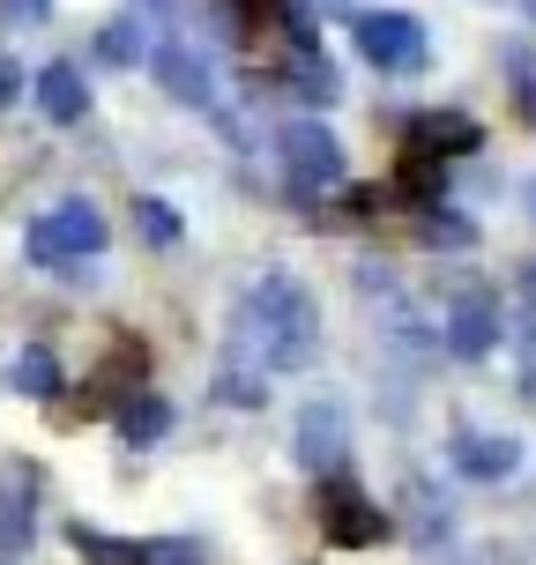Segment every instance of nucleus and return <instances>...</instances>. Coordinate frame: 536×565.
Here are the masks:
<instances>
[{"label": "nucleus", "mask_w": 536, "mask_h": 565, "mask_svg": "<svg viewBox=\"0 0 536 565\" xmlns=\"http://www.w3.org/2000/svg\"><path fill=\"white\" fill-rule=\"evenodd\" d=\"M8 15H15V23H38V15H45V0H8Z\"/></svg>", "instance_id": "nucleus-21"}, {"label": "nucleus", "mask_w": 536, "mask_h": 565, "mask_svg": "<svg viewBox=\"0 0 536 565\" xmlns=\"http://www.w3.org/2000/svg\"><path fill=\"white\" fill-rule=\"evenodd\" d=\"M522 342H529V358H536V306H522Z\"/></svg>", "instance_id": "nucleus-23"}, {"label": "nucleus", "mask_w": 536, "mask_h": 565, "mask_svg": "<svg viewBox=\"0 0 536 565\" xmlns=\"http://www.w3.org/2000/svg\"><path fill=\"white\" fill-rule=\"evenodd\" d=\"M217 402H231V409H261L269 402V365H261V350L246 335H231L224 365H217Z\"/></svg>", "instance_id": "nucleus-9"}, {"label": "nucleus", "mask_w": 536, "mask_h": 565, "mask_svg": "<svg viewBox=\"0 0 536 565\" xmlns=\"http://www.w3.org/2000/svg\"><path fill=\"white\" fill-rule=\"evenodd\" d=\"M15 97H23V67H15V60H0V105H15Z\"/></svg>", "instance_id": "nucleus-20"}, {"label": "nucleus", "mask_w": 536, "mask_h": 565, "mask_svg": "<svg viewBox=\"0 0 536 565\" xmlns=\"http://www.w3.org/2000/svg\"><path fill=\"white\" fill-rule=\"evenodd\" d=\"M514 83L529 89V113H536V67H529V60H514Z\"/></svg>", "instance_id": "nucleus-22"}, {"label": "nucleus", "mask_w": 536, "mask_h": 565, "mask_svg": "<svg viewBox=\"0 0 536 565\" xmlns=\"http://www.w3.org/2000/svg\"><path fill=\"white\" fill-rule=\"evenodd\" d=\"M97 53L113 60V67H135V60H141V23H135V15H113V23L97 30Z\"/></svg>", "instance_id": "nucleus-17"}, {"label": "nucleus", "mask_w": 536, "mask_h": 565, "mask_svg": "<svg viewBox=\"0 0 536 565\" xmlns=\"http://www.w3.org/2000/svg\"><path fill=\"white\" fill-rule=\"evenodd\" d=\"M141 8H157V15H165V8H171V0H141Z\"/></svg>", "instance_id": "nucleus-25"}, {"label": "nucleus", "mask_w": 536, "mask_h": 565, "mask_svg": "<svg viewBox=\"0 0 536 565\" xmlns=\"http://www.w3.org/2000/svg\"><path fill=\"white\" fill-rule=\"evenodd\" d=\"M30 260H45V268H67V260H90L105 254V216L90 209V201H60V209H45L38 224H30Z\"/></svg>", "instance_id": "nucleus-2"}, {"label": "nucleus", "mask_w": 536, "mask_h": 565, "mask_svg": "<svg viewBox=\"0 0 536 565\" xmlns=\"http://www.w3.org/2000/svg\"><path fill=\"white\" fill-rule=\"evenodd\" d=\"M343 454H350V424H343V402H306L298 409V461H306L313 477H336Z\"/></svg>", "instance_id": "nucleus-7"}, {"label": "nucleus", "mask_w": 536, "mask_h": 565, "mask_svg": "<svg viewBox=\"0 0 536 565\" xmlns=\"http://www.w3.org/2000/svg\"><path fill=\"white\" fill-rule=\"evenodd\" d=\"M529 209H536V186H529Z\"/></svg>", "instance_id": "nucleus-26"}, {"label": "nucleus", "mask_w": 536, "mask_h": 565, "mask_svg": "<svg viewBox=\"0 0 536 565\" xmlns=\"http://www.w3.org/2000/svg\"><path fill=\"white\" fill-rule=\"evenodd\" d=\"M8 395H23V402H53V395H60V365H53V350H15V365H8Z\"/></svg>", "instance_id": "nucleus-15"}, {"label": "nucleus", "mask_w": 536, "mask_h": 565, "mask_svg": "<svg viewBox=\"0 0 536 565\" xmlns=\"http://www.w3.org/2000/svg\"><path fill=\"white\" fill-rule=\"evenodd\" d=\"M165 431H171V402L165 395L135 387V395L119 402V439H127V447H157Z\"/></svg>", "instance_id": "nucleus-13"}, {"label": "nucleus", "mask_w": 536, "mask_h": 565, "mask_svg": "<svg viewBox=\"0 0 536 565\" xmlns=\"http://www.w3.org/2000/svg\"><path fill=\"white\" fill-rule=\"evenodd\" d=\"M320 536L343 543V551H366V543H388V513L350 477H320Z\"/></svg>", "instance_id": "nucleus-4"}, {"label": "nucleus", "mask_w": 536, "mask_h": 565, "mask_svg": "<svg viewBox=\"0 0 536 565\" xmlns=\"http://www.w3.org/2000/svg\"><path fill=\"white\" fill-rule=\"evenodd\" d=\"M350 38H358V53L372 60V67H388V75H410V67H424V30L410 23V15H388V8H372V15H358L350 23Z\"/></svg>", "instance_id": "nucleus-5"}, {"label": "nucleus", "mask_w": 536, "mask_h": 565, "mask_svg": "<svg viewBox=\"0 0 536 565\" xmlns=\"http://www.w3.org/2000/svg\"><path fill=\"white\" fill-rule=\"evenodd\" d=\"M67 543L83 551L90 565H157V543H127V536H105V529H67Z\"/></svg>", "instance_id": "nucleus-14"}, {"label": "nucleus", "mask_w": 536, "mask_h": 565, "mask_svg": "<svg viewBox=\"0 0 536 565\" xmlns=\"http://www.w3.org/2000/svg\"><path fill=\"white\" fill-rule=\"evenodd\" d=\"M135 224H141V238H149V246H179V209H171V201L141 194L135 201Z\"/></svg>", "instance_id": "nucleus-18"}, {"label": "nucleus", "mask_w": 536, "mask_h": 565, "mask_svg": "<svg viewBox=\"0 0 536 565\" xmlns=\"http://www.w3.org/2000/svg\"><path fill=\"white\" fill-rule=\"evenodd\" d=\"M149 75H157V83H165V97H179V105H195V113H209V105H217V83H209V60L195 53V45H157V53H149Z\"/></svg>", "instance_id": "nucleus-8"}, {"label": "nucleus", "mask_w": 536, "mask_h": 565, "mask_svg": "<svg viewBox=\"0 0 536 565\" xmlns=\"http://www.w3.org/2000/svg\"><path fill=\"white\" fill-rule=\"evenodd\" d=\"M448 461L470 483H500V477H514V469H522V439H507V431H477V424H454Z\"/></svg>", "instance_id": "nucleus-6"}, {"label": "nucleus", "mask_w": 536, "mask_h": 565, "mask_svg": "<svg viewBox=\"0 0 536 565\" xmlns=\"http://www.w3.org/2000/svg\"><path fill=\"white\" fill-rule=\"evenodd\" d=\"M410 529H418L424 543H432V536H448V507H440V491H424V483L410 491Z\"/></svg>", "instance_id": "nucleus-19"}, {"label": "nucleus", "mask_w": 536, "mask_h": 565, "mask_svg": "<svg viewBox=\"0 0 536 565\" xmlns=\"http://www.w3.org/2000/svg\"><path fill=\"white\" fill-rule=\"evenodd\" d=\"M522 306H536V268H529V276H522Z\"/></svg>", "instance_id": "nucleus-24"}, {"label": "nucleus", "mask_w": 536, "mask_h": 565, "mask_svg": "<svg viewBox=\"0 0 536 565\" xmlns=\"http://www.w3.org/2000/svg\"><path fill=\"white\" fill-rule=\"evenodd\" d=\"M492 342H500V306H492L484 290L454 298V312H448V350H454V358H484Z\"/></svg>", "instance_id": "nucleus-11"}, {"label": "nucleus", "mask_w": 536, "mask_h": 565, "mask_svg": "<svg viewBox=\"0 0 536 565\" xmlns=\"http://www.w3.org/2000/svg\"><path fill=\"white\" fill-rule=\"evenodd\" d=\"M529 8H536V0H529Z\"/></svg>", "instance_id": "nucleus-27"}, {"label": "nucleus", "mask_w": 536, "mask_h": 565, "mask_svg": "<svg viewBox=\"0 0 536 565\" xmlns=\"http://www.w3.org/2000/svg\"><path fill=\"white\" fill-rule=\"evenodd\" d=\"M402 135H410V149H418V157H440V164L484 141V135H477V119H470V113H418L410 127H402Z\"/></svg>", "instance_id": "nucleus-10"}, {"label": "nucleus", "mask_w": 536, "mask_h": 565, "mask_svg": "<svg viewBox=\"0 0 536 565\" xmlns=\"http://www.w3.org/2000/svg\"><path fill=\"white\" fill-rule=\"evenodd\" d=\"M38 105H45V119H60V127H75V119L90 113V89H83V75H75L67 60H53V67L38 75Z\"/></svg>", "instance_id": "nucleus-12"}, {"label": "nucleus", "mask_w": 536, "mask_h": 565, "mask_svg": "<svg viewBox=\"0 0 536 565\" xmlns=\"http://www.w3.org/2000/svg\"><path fill=\"white\" fill-rule=\"evenodd\" d=\"M283 186H298V194H328L343 186V141L320 127V119H291L283 127Z\"/></svg>", "instance_id": "nucleus-3"}, {"label": "nucleus", "mask_w": 536, "mask_h": 565, "mask_svg": "<svg viewBox=\"0 0 536 565\" xmlns=\"http://www.w3.org/2000/svg\"><path fill=\"white\" fill-rule=\"evenodd\" d=\"M239 335L261 350V365L269 372H306L320 358V306H313V290L298 276H261L246 290V306H239Z\"/></svg>", "instance_id": "nucleus-1"}, {"label": "nucleus", "mask_w": 536, "mask_h": 565, "mask_svg": "<svg viewBox=\"0 0 536 565\" xmlns=\"http://www.w3.org/2000/svg\"><path fill=\"white\" fill-rule=\"evenodd\" d=\"M23 543H30V491L8 483V491H0V558H15Z\"/></svg>", "instance_id": "nucleus-16"}]
</instances>
